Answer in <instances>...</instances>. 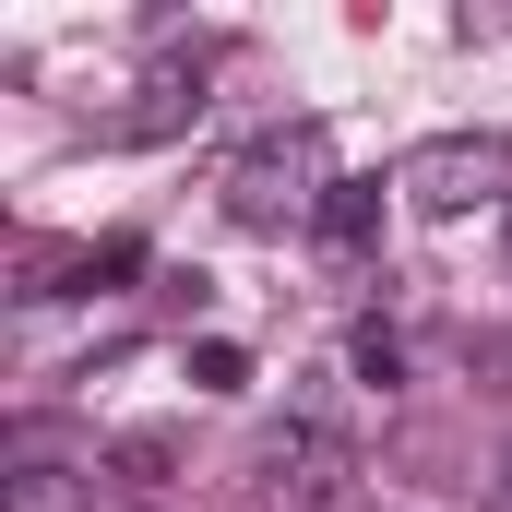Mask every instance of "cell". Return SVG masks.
Instances as JSON below:
<instances>
[{"instance_id": "obj_7", "label": "cell", "mask_w": 512, "mask_h": 512, "mask_svg": "<svg viewBox=\"0 0 512 512\" xmlns=\"http://www.w3.org/2000/svg\"><path fill=\"white\" fill-rule=\"evenodd\" d=\"M120 465H131V477H167V465H179V429H131Z\"/></svg>"}, {"instance_id": "obj_3", "label": "cell", "mask_w": 512, "mask_h": 512, "mask_svg": "<svg viewBox=\"0 0 512 512\" xmlns=\"http://www.w3.org/2000/svg\"><path fill=\"white\" fill-rule=\"evenodd\" d=\"M393 191L417 203V215H477V203H512V143H477V131H441V143H417L405 167H393Z\"/></svg>"}, {"instance_id": "obj_6", "label": "cell", "mask_w": 512, "mask_h": 512, "mask_svg": "<svg viewBox=\"0 0 512 512\" xmlns=\"http://www.w3.org/2000/svg\"><path fill=\"white\" fill-rule=\"evenodd\" d=\"M370 215H382V179H346L334 215H322V239H370Z\"/></svg>"}, {"instance_id": "obj_5", "label": "cell", "mask_w": 512, "mask_h": 512, "mask_svg": "<svg viewBox=\"0 0 512 512\" xmlns=\"http://www.w3.org/2000/svg\"><path fill=\"white\" fill-rule=\"evenodd\" d=\"M191 393H251V346L203 334V346H191Z\"/></svg>"}, {"instance_id": "obj_8", "label": "cell", "mask_w": 512, "mask_h": 512, "mask_svg": "<svg viewBox=\"0 0 512 512\" xmlns=\"http://www.w3.org/2000/svg\"><path fill=\"white\" fill-rule=\"evenodd\" d=\"M358 382H370V393L405 382V346H393V334H358Z\"/></svg>"}, {"instance_id": "obj_1", "label": "cell", "mask_w": 512, "mask_h": 512, "mask_svg": "<svg viewBox=\"0 0 512 512\" xmlns=\"http://www.w3.org/2000/svg\"><path fill=\"white\" fill-rule=\"evenodd\" d=\"M334 191H346V179H334V143H322V131H262L251 155L227 167V215L262 227V239H274V227H322Z\"/></svg>"}, {"instance_id": "obj_2", "label": "cell", "mask_w": 512, "mask_h": 512, "mask_svg": "<svg viewBox=\"0 0 512 512\" xmlns=\"http://www.w3.org/2000/svg\"><path fill=\"white\" fill-rule=\"evenodd\" d=\"M251 501H262V512H358V453H346V429H322V417L262 429Z\"/></svg>"}, {"instance_id": "obj_4", "label": "cell", "mask_w": 512, "mask_h": 512, "mask_svg": "<svg viewBox=\"0 0 512 512\" xmlns=\"http://www.w3.org/2000/svg\"><path fill=\"white\" fill-rule=\"evenodd\" d=\"M0 512H96V489L72 477V465H48L36 441L12 453V477H0Z\"/></svg>"}]
</instances>
